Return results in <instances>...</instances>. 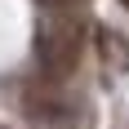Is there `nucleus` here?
I'll list each match as a JSON object with an SVG mask.
<instances>
[{
  "instance_id": "1",
  "label": "nucleus",
  "mask_w": 129,
  "mask_h": 129,
  "mask_svg": "<svg viewBox=\"0 0 129 129\" xmlns=\"http://www.w3.org/2000/svg\"><path fill=\"white\" fill-rule=\"evenodd\" d=\"M125 5H129V0H125Z\"/></svg>"
}]
</instances>
